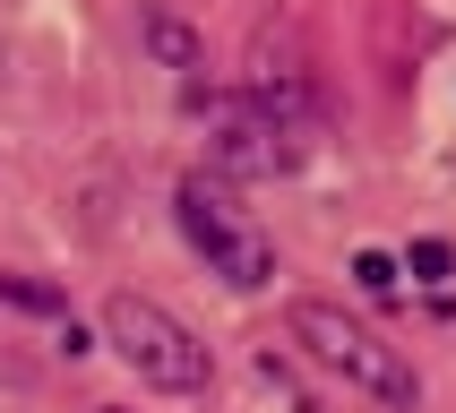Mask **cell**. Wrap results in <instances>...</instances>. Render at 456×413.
Masks as SVG:
<instances>
[{
    "mask_svg": "<svg viewBox=\"0 0 456 413\" xmlns=\"http://www.w3.org/2000/svg\"><path fill=\"white\" fill-rule=\"evenodd\" d=\"M284 328H293V344H302L319 370H336L345 387H362L370 405H396V413L422 405V379H413V361L396 353L387 336H370L362 319H345L336 302H293V319H284Z\"/></svg>",
    "mask_w": 456,
    "mask_h": 413,
    "instance_id": "cell-1",
    "label": "cell"
},
{
    "mask_svg": "<svg viewBox=\"0 0 456 413\" xmlns=\"http://www.w3.org/2000/svg\"><path fill=\"white\" fill-rule=\"evenodd\" d=\"M173 224H181V241L207 258V276H224L232 293H267V284H276V241L232 206V190L216 173H190L173 190Z\"/></svg>",
    "mask_w": 456,
    "mask_h": 413,
    "instance_id": "cell-2",
    "label": "cell"
},
{
    "mask_svg": "<svg viewBox=\"0 0 456 413\" xmlns=\"http://www.w3.org/2000/svg\"><path fill=\"white\" fill-rule=\"evenodd\" d=\"M103 344L147 387H164V396H199V387L216 379V353H207L164 302H147V293H112V302H103Z\"/></svg>",
    "mask_w": 456,
    "mask_h": 413,
    "instance_id": "cell-3",
    "label": "cell"
},
{
    "mask_svg": "<svg viewBox=\"0 0 456 413\" xmlns=\"http://www.w3.org/2000/svg\"><path fill=\"white\" fill-rule=\"evenodd\" d=\"M190 103H199L207 121V164H216V181H276V173H302V155H310V129H284L267 121L241 86L232 95H207V86H190Z\"/></svg>",
    "mask_w": 456,
    "mask_h": 413,
    "instance_id": "cell-4",
    "label": "cell"
},
{
    "mask_svg": "<svg viewBox=\"0 0 456 413\" xmlns=\"http://www.w3.org/2000/svg\"><path fill=\"white\" fill-rule=\"evenodd\" d=\"M138 52H147L155 69H181L190 86H199V69H207V35L181 18L173 0H138Z\"/></svg>",
    "mask_w": 456,
    "mask_h": 413,
    "instance_id": "cell-5",
    "label": "cell"
},
{
    "mask_svg": "<svg viewBox=\"0 0 456 413\" xmlns=\"http://www.w3.org/2000/svg\"><path fill=\"white\" fill-rule=\"evenodd\" d=\"M0 302L35 310V319H69V293H61V284H35V276H0Z\"/></svg>",
    "mask_w": 456,
    "mask_h": 413,
    "instance_id": "cell-6",
    "label": "cell"
},
{
    "mask_svg": "<svg viewBox=\"0 0 456 413\" xmlns=\"http://www.w3.org/2000/svg\"><path fill=\"white\" fill-rule=\"evenodd\" d=\"M396 267H405V276H422V284H448V267H456V250H448V241H413V250L396 258Z\"/></svg>",
    "mask_w": 456,
    "mask_h": 413,
    "instance_id": "cell-7",
    "label": "cell"
},
{
    "mask_svg": "<svg viewBox=\"0 0 456 413\" xmlns=\"http://www.w3.org/2000/svg\"><path fill=\"white\" fill-rule=\"evenodd\" d=\"M396 276H405V267H396L387 250H362V258H354V284H362V293H379V302L396 293Z\"/></svg>",
    "mask_w": 456,
    "mask_h": 413,
    "instance_id": "cell-8",
    "label": "cell"
},
{
    "mask_svg": "<svg viewBox=\"0 0 456 413\" xmlns=\"http://www.w3.org/2000/svg\"><path fill=\"white\" fill-rule=\"evenodd\" d=\"M95 413H121V405H95Z\"/></svg>",
    "mask_w": 456,
    "mask_h": 413,
    "instance_id": "cell-9",
    "label": "cell"
}]
</instances>
